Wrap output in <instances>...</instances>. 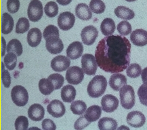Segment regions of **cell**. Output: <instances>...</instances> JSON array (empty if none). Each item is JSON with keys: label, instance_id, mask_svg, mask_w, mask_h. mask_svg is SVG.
Here are the masks:
<instances>
[{"label": "cell", "instance_id": "1", "mask_svg": "<svg viewBox=\"0 0 147 130\" xmlns=\"http://www.w3.org/2000/svg\"><path fill=\"white\" fill-rule=\"evenodd\" d=\"M131 43L125 37L111 35L98 42L95 52L98 66L110 73H119L127 69L130 63Z\"/></svg>", "mask_w": 147, "mask_h": 130}, {"label": "cell", "instance_id": "2", "mask_svg": "<svg viewBox=\"0 0 147 130\" xmlns=\"http://www.w3.org/2000/svg\"><path fill=\"white\" fill-rule=\"evenodd\" d=\"M107 87V79L102 75H97L91 80L88 84L87 92L91 98H97L100 97L105 92Z\"/></svg>", "mask_w": 147, "mask_h": 130}, {"label": "cell", "instance_id": "3", "mask_svg": "<svg viewBox=\"0 0 147 130\" xmlns=\"http://www.w3.org/2000/svg\"><path fill=\"white\" fill-rule=\"evenodd\" d=\"M121 104L123 108H132L135 104V93L134 88L129 85L123 86L119 91Z\"/></svg>", "mask_w": 147, "mask_h": 130}, {"label": "cell", "instance_id": "4", "mask_svg": "<svg viewBox=\"0 0 147 130\" xmlns=\"http://www.w3.org/2000/svg\"><path fill=\"white\" fill-rule=\"evenodd\" d=\"M11 98L15 104L18 106H24L29 100L27 90L21 86H16L11 91Z\"/></svg>", "mask_w": 147, "mask_h": 130}, {"label": "cell", "instance_id": "5", "mask_svg": "<svg viewBox=\"0 0 147 130\" xmlns=\"http://www.w3.org/2000/svg\"><path fill=\"white\" fill-rule=\"evenodd\" d=\"M82 69L85 74L94 75L98 68V64L95 56L90 54H86L82 58Z\"/></svg>", "mask_w": 147, "mask_h": 130}, {"label": "cell", "instance_id": "6", "mask_svg": "<svg viewBox=\"0 0 147 130\" xmlns=\"http://www.w3.org/2000/svg\"><path fill=\"white\" fill-rule=\"evenodd\" d=\"M27 14L31 22H37L43 16V5L39 0H31L27 9Z\"/></svg>", "mask_w": 147, "mask_h": 130}, {"label": "cell", "instance_id": "7", "mask_svg": "<svg viewBox=\"0 0 147 130\" xmlns=\"http://www.w3.org/2000/svg\"><path fill=\"white\" fill-rule=\"evenodd\" d=\"M84 78V72L82 68L73 66L69 67L66 73V79L72 85H78L82 83Z\"/></svg>", "mask_w": 147, "mask_h": 130}, {"label": "cell", "instance_id": "8", "mask_svg": "<svg viewBox=\"0 0 147 130\" xmlns=\"http://www.w3.org/2000/svg\"><path fill=\"white\" fill-rule=\"evenodd\" d=\"M75 22L74 14L70 12L61 13L58 17V26L63 31H68L73 27Z\"/></svg>", "mask_w": 147, "mask_h": 130}, {"label": "cell", "instance_id": "9", "mask_svg": "<svg viewBox=\"0 0 147 130\" xmlns=\"http://www.w3.org/2000/svg\"><path fill=\"white\" fill-rule=\"evenodd\" d=\"M98 35V31L96 28L92 25L87 26L82 29L81 37L83 43L86 46H91L95 42Z\"/></svg>", "mask_w": 147, "mask_h": 130}, {"label": "cell", "instance_id": "10", "mask_svg": "<svg viewBox=\"0 0 147 130\" xmlns=\"http://www.w3.org/2000/svg\"><path fill=\"white\" fill-rule=\"evenodd\" d=\"M46 47L47 50L52 54L61 53L63 50V41L58 36H51L46 39Z\"/></svg>", "mask_w": 147, "mask_h": 130}, {"label": "cell", "instance_id": "11", "mask_svg": "<svg viewBox=\"0 0 147 130\" xmlns=\"http://www.w3.org/2000/svg\"><path fill=\"white\" fill-rule=\"evenodd\" d=\"M71 60L67 56H58L51 61V67L56 72H63L70 67Z\"/></svg>", "mask_w": 147, "mask_h": 130}, {"label": "cell", "instance_id": "12", "mask_svg": "<svg viewBox=\"0 0 147 130\" xmlns=\"http://www.w3.org/2000/svg\"><path fill=\"white\" fill-rule=\"evenodd\" d=\"M101 106L103 111L106 112H113L119 106V100L115 96L107 94L101 100Z\"/></svg>", "mask_w": 147, "mask_h": 130}, {"label": "cell", "instance_id": "13", "mask_svg": "<svg viewBox=\"0 0 147 130\" xmlns=\"http://www.w3.org/2000/svg\"><path fill=\"white\" fill-rule=\"evenodd\" d=\"M48 113L55 118L62 117L65 114L66 108L64 104L58 100L51 101L47 107Z\"/></svg>", "mask_w": 147, "mask_h": 130}, {"label": "cell", "instance_id": "14", "mask_svg": "<svg viewBox=\"0 0 147 130\" xmlns=\"http://www.w3.org/2000/svg\"><path fill=\"white\" fill-rule=\"evenodd\" d=\"M127 123L131 127L138 128L142 127L146 122V118L140 111H131L127 115Z\"/></svg>", "mask_w": 147, "mask_h": 130}, {"label": "cell", "instance_id": "15", "mask_svg": "<svg viewBox=\"0 0 147 130\" xmlns=\"http://www.w3.org/2000/svg\"><path fill=\"white\" fill-rule=\"evenodd\" d=\"M130 40L134 45L142 47L147 45V31L144 29H136L131 32Z\"/></svg>", "mask_w": 147, "mask_h": 130}, {"label": "cell", "instance_id": "16", "mask_svg": "<svg viewBox=\"0 0 147 130\" xmlns=\"http://www.w3.org/2000/svg\"><path fill=\"white\" fill-rule=\"evenodd\" d=\"M84 52V46L80 41H75L69 45L67 49V56L71 60H76L81 57Z\"/></svg>", "mask_w": 147, "mask_h": 130}, {"label": "cell", "instance_id": "17", "mask_svg": "<svg viewBox=\"0 0 147 130\" xmlns=\"http://www.w3.org/2000/svg\"><path fill=\"white\" fill-rule=\"evenodd\" d=\"M109 85L115 91H120L123 86L127 85V78L125 75L120 73H114L110 77Z\"/></svg>", "mask_w": 147, "mask_h": 130}, {"label": "cell", "instance_id": "18", "mask_svg": "<svg viewBox=\"0 0 147 130\" xmlns=\"http://www.w3.org/2000/svg\"><path fill=\"white\" fill-rule=\"evenodd\" d=\"M45 110L39 104H33L28 110V116L32 121H40L44 119Z\"/></svg>", "mask_w": 147, "mask_h": 130}, {"label": "cell", "instance_id": "19", "mask_svg": "<svg viewBox=\"0 0 147 130\" xmlns=\"http://www.w3.org/2000/svg\"><path fill=\"white\" fill-rule=\"evenodd\" d=\"M42 39V34L38 28H33L27 34V42L31 47L35 48L39 46Z\"/></svg>", "mask_w": 147, "mask_h": 130}, {"label": "cell", "instance_id": "20", "mask_svg": "<svg viewBox=\"0 0 147 130\" xmlns=\"http://www.w3.org/2000/svg\"><path fill=\"white\" fill-rule=\"evenodd\" d=\"M75 14L82 20H89L92 16V10L86 3H80L75 8Z\"/></svg>", "mask_w": 147, "mask_h": 130}, {"label": "cell", "instance_id": "21", "mask_svg": "<svg viewBox=\"0 0 147 130\" xmlns=\"http://www.w3.org/2000/svg\"><path fill=\"white\" fill-rule=\"evenodd\" d=\"M76 97V90L71 85H67L61 90V98L65 102H73Z\"/></svg>", "mask_w": 147, "mask_h": 130}, {"label": "cell", "instance_id": "22", "mask_svg": "<svg viewBox=\"0 0 147 130\" xmlns=\"http://www.w3.org/2000/svg\"><path fill=\"white\" fill-rule=\"evenodd\" d=\"M102 108L98 105L90 106L86 111L84 117L88 121L92 123L99 119L102 114Z\"/></svg>", "mask_w": 147, "mask_h": 130}, {"label": "cell", "instance_id": "23", "mask_svg": "<svg viewBox=\"0 0 147 130\" xmlns=\"http://www.w3.org/2000/svg\"><path fill=\"white\" fill-rule=\"evenodd\" d=\"M115 23L112 18H107L102 20L100 24L102 33L105 36H111L115 31Z\"/></svg>", "mask_w": 147, "mask_h": 130}, {"label": "cell", "instance_id": "24", "mask_svg": "<svg viewBox=\"0 0 147 130\" xmlns=\"http://www.w3.org/2000/svg\"><path fill=\"white\" fill-rule=\"evenodd\" d=\"M14 27V20L8 13H3L1 18V33L7 35L12 32Z\"/></svg>", "mask_w": 147, "mask_h": 130}, {"label": "cell", "instance_id": "25", "mask_svg": "<svg viewBox=\"0 0 147 130\" xmlns=\"http://www.w3.org/2000/svg\"><path fill=\"white\" fill-rule=\"evenodd\" d=\"M114 12L116 16H117L119 18L125 20L133 19L134 17L135 16V13L133 10L122 5L117 7L115 9Z\"/></svg>", "mask_w": 147, "mask_h": 130}, {"label": "cell", "instance_id": "26", "mask_svg": "<svg viewBox=\"0 0 147 130\" xmlns=\"http://www.w3.org/2000/svg\"><path fill=\"white\" fill-rule=\"evenodd\" d=\"M100 130H116L117 128V122L110 117H103L98 121Z\"/></svg>", "mask_w": 147, "mask_h": 130}, {"label": "cell", "instance_id": "27", "mask_svg": "<svg viewBox=\"0 0 147 130\" xmlns=\"http://www.w3.org/2000/svg\"><path fill=\"white\" fill-rule=\"evenodd\" d=\"M39 89L41 93L45 96L50 95L55 90L52 82L45 78L41 79L39 82Z\"/></svg>", "mask_w": 147, "mask_h": 130}, {"label": "cell", "instance_id": "28", "mask_svg": "<svg viewBox=\"0 0 147 130\" xmlns=\"http://www.w3.org/2000/svg\"><path fill=\"white\" fill-rule=\"evenodd\" d=\"M6 50L7 53L12 52L16 54L17 56H21L22 52H23L21 43L17 39H13L9 41V43H7Z\"/></svg>", "mask_w": 147, "mask_h": 130}, {"label": "cell", "instance_id": "29", "mask_svg": "<svg viewBox=\"0 0 147 130\" xmlns=\"http://www.w3.org/2000/svg\"><path fill=\"white\" fill-rule=\"evenodd\" d=\"M71 110L73 114L82 115L87 110V105L82 100L74 101L71 103Z\"/></svg>", "mask_w": 147, "mask_h": 130}, {"label": "cell", "instance_id": "30", "mask_svg": "<svg viewBox=\"0 0 147 130\" xmlns=\"http://www.w3.org/2000/svg\"><path fill=\"white\" fill-rule=\"evenodd\" d=\"M89 7L92 12L97 14L103 13L106 8V5L102 0H91Z\"/></svg>", "mask_w": 147, "mask_h": 130}, {"label": "cell", "instance_id": "31", "mask_svg": "<svg viewBox=\"0 0 147 130\" xmlns=\"http://www.w3.org/2000/svg\"><path fill=\"white\" fill-rule=\"evenodd\" d=\"M142 71V68L138 64L133 63L128 66L126 74L130 78H137L141 75Z\"/></svg>", "mask_w": 147, "mask_h": 130}, {"label": "cell", "instance_id": "32", "mask_svg": "<svg viewBox=\"0 0 147 130\" xmlns=\"http://www.w3.org/2000/svg\"><path fill=\"white\" fill-rule=\"evenodd\" d=\"M4 65L9 71H12L17 64V56L12 52L7 53L4 57Z\"/></svg>", "mask_w": 147, "mask_h": 130}, {"label": "cell", "instance_id": "33", "mask_svg": "<svg viewBox=\"0 0 147 130\" xmlns=\"http://www.w3.org/2000/svg\"><path fill=\"white\" fill-rule=\"evenodd\" d=\"M44 12L49 18H53L57 16L58 13V4L54 1H49L44 7Z\"/></svg>", "mask_w": 147, "mask_h": 130}, {"label": "cell", "instance_id": "34", "mask_svg": "<svg viewBox=\"0 0 147 130\" xmlns=\"http://www.w3.org/2000/svg\"><path fill=\"white\" fill-rule=\"evenodd\" d=\"M30 27L29 21L26 18H20L18 19L16 25V33L18 34L24 33L29 31Z\"/></svg>", "mask_w": 147, "mask_h": 130}, {"label": "cell", "instance_id": "35", "mask_svg": "<svg viewBox=\"0 0 147 130\" xmlns=\"http://www.w3.org/2000/svg\"><path fill=\"white\" fill-rule=\"evenodd\" d=\"M48 79L53 84L55 90L60 89L63 86L64 82H65V79H64L63 75L58 74V73L50 75Z\"/></svg>", "mask_w": 147, "mask_h": 130}, {"label": "cell", "instance_id": "36", "mask_svg": "<svg viewBox=\"0 0 147 130\" xmlns=\"http://www.w3.org/2000/svg\"><path fill=\"white\" fill-rule=\"evenodd\" d=\"M117 31L120 35H123V36H126L128 35L129 33H131V26L126 20H123V21L120 22L119 23L117 24Z\"/></svg>", "mask_w": 147, "mask_h": 130}, {"label": "cell", "instance_id": "37", "mask_svg": "<svg viewBox=\"0 0 147 130\" xmlns=\"http://www.w3.org/2000/svg\"><path fill=\"white\" fill-rule=\"evenodd\" d=\"M14 127L16 130H27L29 127V121L24 116H19L15 121Z\"/></svg>", "mask_w": 147, "mask_h": 130}, {"label": "cell", "instance_id": "38", "mask_svg": "<svg viewBox=\"0 0 147 130\" xmlns=\"http://www.w3.org/2000/svg\"><path fill=\"white\" fill-rule=\"evenodd\" d=\"M138 96L140 99V103L147 106V84L141 85L138 90Z\"/></svg>", "mask_w": 147, "mask_h": 130}, {"label": "cell", "instance_id": "39", "mask_svg": "<svg viewBox=\"0 0 147 130\" xmlns=\"http://www.w3.org/2000/svg\"><path fill=\"white\" fill-rule=\"evenodd\" d=\"M51 36H58L59 37V31L58 27L54 25H48L46 29H44L43 33V37L45 39Z\"/></svg>", "mask_w": 147, "mask_h": 130}, {"label": "cell", "instance_id": "40", "mask_svg": "<svg viewBox=\"0 0 147 130\" xmlns=\"http://www.w3.org/2000/svg\"><path fill=\"white\" fill-rule=\"evenodd\" d=\"M90 123H91L88 121L84 116H82L77 119L76 121L75 122L74 128L75 130H83L86 127H88Z\"/></svg>", "mask_w": 147, "mask_h": 130}, {"label": "cell", "instance_id": "41", "mask_svg": "<svg viewBox=\"0 0 147 130\" xmlns=\"http://www.w3.org/2000/svg\"><path fill=\"white\" fill-rule=\"evenodd\" d=\"M1 65H2V72H1V79H2V83L5 88H10L11 84L10 74L9 73L8 71L4 70L5 65H3V63H1Z\"/></svg>", "mask_w": 147, "mask_h": 130}, {"label": "cell", "instance_id": "42", "mask_svg": "<svg viewBox=\"0 0 147 130\" xmlns=\"http://www.w3.org/2000/svg\"><path fill=\"white\" fill-rule=\"evenodd\" d=\"M7 8L11 14L16 13L20 8V1L19 0H7Z\"/></svg>", "mask_w": 147, "mask_h": 130}, {"label": "cell", "instance_id": "43", "mask_svg": "<svg viewBox=\"0 0 147 130\" xmlns=\"http://www.w3.org/2000/svg\"><path fill=\"white\" fill-rule=\"evenodd\" d=\"M43 130H56V125L52 120L46 119L42 121L41 123Z\"/></svg>", "mask_w": 147, "mask_h": 130}, {"label": "cell", "instance_id": "44", "mask_svg": "<svg viewBox=\"0 0 147 130\" xmlns=\"http://www.w3.org/2000/svg\"><path fill=\"white\" fill-rule=\"evenodd\" d=\"M141 77H142L143 84H147V67L142 70V73H141Z\"/></svg>", "mask_w": 147, "mask_h": 130}, {"label": "cell", "instance_id": "45", "mask_svg": "<svg viewBox=\"0 0 147 130\" xmlns=\"http://www.w3.org/2000/svg\"><path fill=\"white\" fill-rule=\"evenodd\" d=\"M1 43H1V56L3 57L5 55V49H7L6 47H5V40L3 37H1Z\"/></svg>", "mask_w": 147, "mask_h": 130}, {"label": "cell", "instance_id": "46", "mask_svg": "<svg viewBox=\"0 0 147 130\" xmlns=\"http://www.w3.org/2000/svg\"><path fill=\"white\" fill-rule=\"evenodd\" d=\"M56 1L61 5H69L72 1V0H56Z\"/></svg>", "mask_w": 147, "mask_h": 130}, {"label": "cell", "instance_id": "47", "mask_svg": "<svg viewBox=\"0 0 147 130\" xmlns=\"http://www.w3.org/2000/svg\"><path fill=\"white\" fill-rule=\"evenodd\" d=\"M116 130H130V129H129V128L127 126L121 125V126H120L119 127H118Z\"/></svg>", "mask_w": 147, "mask_h": 130}, {"label": "cell", "instance_id": "48", "mask_svg": "<svg viewBox=\"0 0 147 130\" xmlns=\"http://www.w3.org/2000/svg\"><path fill=\"white\" fill-rule=\"evenodd\" d=\"M27 130H41V129H39V128L37 127H30Z\"/></svg>", "mask_w": 147, "mask_h": 130}, {"label": "cell", "instance_id": "49", "mask_svg": "<svg viewBox=\"0 0 147 130\" xmlns=\"http://www.w3.org/2000/svg\"><path fill=\"white\" fill-rule=\"evenodd\" d=\"M125 1H128V2H132V1H134L136 0H125Z\"/></svg>", "mask_w": 147, "mask_h": 130}]
</instances>
